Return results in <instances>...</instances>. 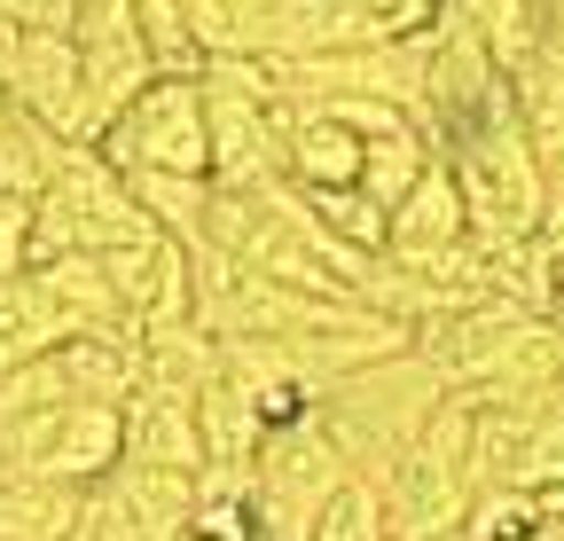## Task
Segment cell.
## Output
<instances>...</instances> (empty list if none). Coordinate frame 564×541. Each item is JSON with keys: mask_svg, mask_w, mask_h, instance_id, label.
<instances>
[{"mask_svg": "<svg viewBox=\"0 0 564 541\" xmlns=\"http://www.w3.org/2000/svg\"><path fill=\"white\" fill-rule=\"evenodd\" d=\"M440 400H447V377L408 346V354H384V361H369V369L322 385V392H314V416H322V432L337 440V455L361 470V479H384L392 455L415 447L423 416H432Z\"/></svg>", "mask_w": 564, "mask_h": 541, "instance_id": "6da1fadb", "label": "cell"}, {"mask_svg": "<svg viewBox=\"0 0 564 541\" xmlns=\"http://www.w3.org/2000/svg\"><path fill=\"white\" fill-rule=\"evenodd\" d=\"M141 236H158V228L133 205L126 173L102 150H70L63 173L32 196V267L63 259V251H118V244H141Z\"/></svg>", "mask_w": 564, "mask_h": 541, "instance_id": "7a4b0ae2", "label": "cell"}, {"mask_svg": "<svg viewBox=\"0 0 564 541\" xmlns=\"http://www.w3.org/2000/svg\"><path fill=\"white\" fill-rule=\"evenodd\" d=\"M118 455H126V416L110 400H55V409L0 424V463L32 470V479H55V487H79V495L95 479H110Z\"/></svg>", "mask_w": 564, "mask_h": 541, "instance_id": "3957f363", "label": "cell"}, {"mask_svg": "<svg viewBox=\"0 0 564 541\" xmlns=\"http://www.w3.org/2000/svg\"><path fill=\"white\" fill-rule=\"evenodd\" d=\"M118 173H204L212 181V133L196 79H150L95 142Z\"/></svg>", "mask_w": 564, "mask_h": 541, "instance_id": "277c9868", "label": "cell"}, {"mask_svg": "<svg viewBox=\"0 0 564 541\" xmlns=\"http://www.w3.org/2000/svg\"><path fill=\"white\" fill-rule=\"evenodd\" d=\"M0 95L17 110L47 118L70 150H95L102 126L87 110V79H79V40L70 32H32V24H0Z\"/></svg>", "mask_w": 564, "mask_h": 541, "instance_id": "5b68a950", "label": "cell"}, {"mask_svg": "<svg viewBox=\"0 0 564 541\" xmlns=\"http://www.w3.org/2000/svg\"><path fill=\"white\" fill-rule=\"evenodd\" d=\"M102 275L126 306L133 329H158V322H196V283H188V244L181 236H141V244H118V251H95Z\"/></svg>", "mask_w": 564, "mask_h": 541, "instance_id": "8992f818", "label": "cell"}, {"mask_svg": "<svg viewBox=\"0 0 564 541\" xmlns=\"http://www.w3.org/2000/svg\"><path fill=\"white\" fill-rule=\"evenodd\" d=\"M384 518H392V541H447L463 533V510H470V479L455 463H432L423 447L392 455L384 470Z\"/></svg>", "mask_w": 564, "mask_h": 541, "instance_id": "52a82bcc", "label": "cell"}, {"mask_svg": "<svg viewBox=\"0 0 564 541\" xmlns=\"http://www.w3.org/2000/svg\"><path fill=\"white\" fill-rule=\"evenodd\" d=\"M470 236V213H463V188H455V173L447 165H432L400 205H392V228H384V259H400V267H415V259H432V251H447V244H463Z\"/></svg>", "mask_w": 564, "mask_h": 541, "instance_id": "ba28073f", "label": "cell"}, {"mask_svg": "<svg viewBox=\"0 0 564 541\" xmlns=\"http://www.w3.org/2000/svg\"><path fill=\"white\" fill-rule=\"evenodd\" d=\"M118 416H126V455H118V463H150V470H204L196 400H173V392L133 385Z\"/></svg>", "mask_w": 564, "mask_h": 541, "instance_id": "9c48e42d", "label": "cell"}, {"mask_svg": "<svg viewBox=\"0 0 564 541\" xmlns=\"http://www.w3.org/2000/svg\"><path fill=\"white\" fill-rule=\"evenodd\" d=\"M133 385L150 392H173V400H196L212 377H220V337L204 322H158V329H133Z\"/></svg>", "mask_w": 564, "mask_h": 541, "instance_id": "30bf717a", "label": "cell"}, {"mask_svg": "<svg viewBox=\"0 0 564 541\" xmlns=\"http://www.w3.org/2000/svg\"><path fill=\"white\" fill-rule=\"evenodd\" d=\"M32 275H40V291L55 299V314H63L70 337H133V322H126V306H118V291H110V275H102L95 251L40 259Z\"/></svg>", "mask_w": 564, "mask_h": 541, "instance_id": "8fae6325", "label": "cell"}, {"mask_svg": "<svg viewBox=\"0 0 564 541\" xmlns=\"http://www.w3.org/2000/svg\"><path fill=\"white\" fill-rule=\"evenodd\" d=\"M110 495L126 502V518L141 526V541H188L196 518V470H150V463H118Z\"/></svg>", "mask_w": 564, "mask_h": 541, "instance_id": "7c38bea8", "label": "cell"}, {"mask_svg": "<svg viewBox=\"0 0 564 541\" xmlns=\"http://www.w3.org/2000/svg\"><path fill=\"white\" fill-rule=\"evenodd\" d=\"M196 440H204V470H251L267 432H259V409L236 377H212L196 392Z\"/></svg>", "mask_w": 564, "mask_h": 541, "instance_id": "4fadbf2b", "label": "cell"}, {"mask_svg": "<svg viewBox=\"0 0 564 541\" xmlns=\"http://www.w3.org/2000/svg\"><path fill=\"white\" fill-rule=\"evenodd\" d=\"M70 518H79V487L0 463V541H70Z\"/></svg>", "mask_w": 564, "mask_h": 541, "instance_id": "5bb4252c", "label": "cell"}, {"mask_svg": "<svg viewBox=\"0 0 564 541\" xmlns=\"http://www.w3.org/2000/svg\"><path fill=\"white\" fill-rule=\"evenodd\" d=\"M63 158H70V142L47 126V118H32V110H0V188L9 196H40L55 173H63Z\"/></svg>", "mask_w": 564, "mask_h": 541, "instance_id": "9a60e30c", "label": "cell"}, {"mask_svg": "<svg viewBox=\"0 0 564 541\" xmlns=\"http://www.w3.org/2000/svg\"><path fill=\"white\" fill-rule=\"evenodd\" d=\"M55 369H63V392L70 400H110V409H126L133 392V337H63L55 346Z\"/></svg>", "mask_w": 564, "mask_h": 541, "instance_id": "2e32d148", "label": "cell"}, {"mask_svg": "<svg viewBox=\"0 0 564 541\" xmlns=\"http://www.w3.org/2000/svg\"><path fill=\"white\" fill-rule=\"evenodd\" d=\"M63 314H55V299L40 291V275H0V354L9 361H40V354H55L63 346Z\"/></svg>", "mask_w": 564, "mask_h": 541, "instance_id": "e0dca14e", "label": "cell"}, {"mask_svg": "<svg viewBox=\"0 0 564 541\" xmlns=\"http://www.w3.org/2000/svg\"><path fill=\"white\" fill-rule=\"evenodd\" d=\"M440 165V150L432 142H423V126H392V133H369V142H361V196H377V205L392 213L400 205V196L423 181V173H432Z\"/></svg>", "mask_w": 564, "mask_h": 541, "instance_id": "ac0fdd59", "label": "cell"}, {"mask_svg": "<svg viewBox=\"0 0 564 541\" xmlns=\"http://www.w3.org/2000/svg\"><path fill=\"white\" fill-rule=\"evenodd\" d=\"M126 188H133V205L150 213V228H165L181 244L204 236V213H212V181L204 173H126Z\"/></svg>", "mask_w": 564, "mask_h": 541, "instance_id": "d6986e66", "label": "cell"}, {"mask_svg": "<svg viewBox=\"0 0 564 541\" xmlns=\"http://www.w3.org/2000/svg\"><path fill=\"white\" fill-rule=\"evenodd\" d=\"M306 541H392V518H384V487L345 470L329 487V502L306 518Z\"/></svg>", "mask_w": 564, "mask_h": 541, "instance_id": "ffe728a7", "label": "cell"}, {"mask_svg": "<svg viewBox=\"0 0 564 541\" xmlns=\"http://www.w3.org/2000/svg\"><path fill=\"white\" fill-rule=\"evenodd\" d=\"M299 196H306V213H314L337 244L384 259V228H392V213L377 205V196H361V188H299Z\"/></svg>", "mask_w": 564, "mask_h": 541, "instance_id": "44dd1931", "label": "cell"}, {"mask_svg": "<svg viewBox=\"0 0 564 541\" xmlns=\"http://www.w3.org/2000/svg\"><path fill=\"white\" fill-rule=\"evenodd\" d=\"M549 518L525 487H478L470 510H463V541H533Z\"/></svg>", "mask_w": 564, "mask_h": 541, "instance_id": "7402d4cb", "label": "cell"}, {"mask_svg": "<svg viewBox=\"0 0 564 541\" xmlns=\"http://www.w3.org/2000/svg\"><path fill=\"white\" fill-rule=\"evenodd\" d=\"M181 17H188V32H196L204 55H243L251 0H181Z\"/></svg>", "mask_w": 564, "mask_h": 541, "instance_id": "603a6c76", "label": "cell"}, {"mask_svg": "<svg viewBox=\"0 0 564 541\" xmlns=\"http://www.w3.org/2000/svg\"><path fill=\"white\" fill-rule=\"evenodd\" d=\"M0 275H32V196L0 188Z\"/></svg>", "mask_w": 564, "mask_h": 541, "instance_id": "cb8c5ba5", "label": "cell"}, {"mask_svg": "<svg viewBox=\"0 0 564 541\" xmlns=\"http://www.w3.org/2000/svg\"><path fill=\"white\" fill-rule=\"evenodd\" d=\"M0 17H9V24H32V32H70V17H79V0H9Z\"/></svg>", "mask_w": 564, "mask_h": 541, "instance_id": "d4e9b609", "label": "cell"}, {"mask_svg": "<svg viewBox=\"0 0 564 541\" xmlns=\"http://www.w3.org/2000/svg\"><path fill=\"white\" fill-rule=\"evenodd\" d=\"M549 205H564V150L549 158Z\"/></svg>", "mask_w": 564, "mask_h": 541, "instance_id": "484cf974", "label": "cell"}, {"mask_svg": "<svg viewBox=\"0 0 564 541\" xmlns=\"http://www.w3.org/2000/svg\"><path fill=\"white\" fill-rule=\"evenodd\" d=\"M9 369H17V361H9V354H0V377H9Z\"/></svg>", "mask_w": 564, "mask_h": 541, "instance_id": "4316f807", "label": "cell"}, {"mask_svg": "<svg viewBox=\"0 0 564 541\" xmlns=\"http://www.w3.org/2000/svg\"><path fill=\"white\" fill-rule=\"evenodd\" d=\"M0 9H9V0H0ZM0 24H9V17H0Z\"/></svg>", "mask_w": 564, "mask_h": 541, "instance_id": "83f0119b", "label": "cell"}, {"mask_svg": "<svg viewBox=\"0 0 564 541\" xmlns=\"http://www.w3.org/2000/svg\"><path fill=\"white\" fill-rule=\"evenodd\" d=\"M0 110H9V95H0Z\"/></svg>", "mask_w": 564, "mask_h": 541, "instance_id": "f1b7e54d", "label": "cell"}, {"mask_svg": "<svg viewBox=\"0 0 564 541\" xmlns=\"http://www.w3.org/2000/svg\"><path fill=\"white\" fill-rule=\"evenodd\" d=\"M447 541H463V533H447Z\"/></svg>", "mask_w": 564, "mask_h": 541, "instance_id": "f546056e", "label": "cell"}]
</instances>
